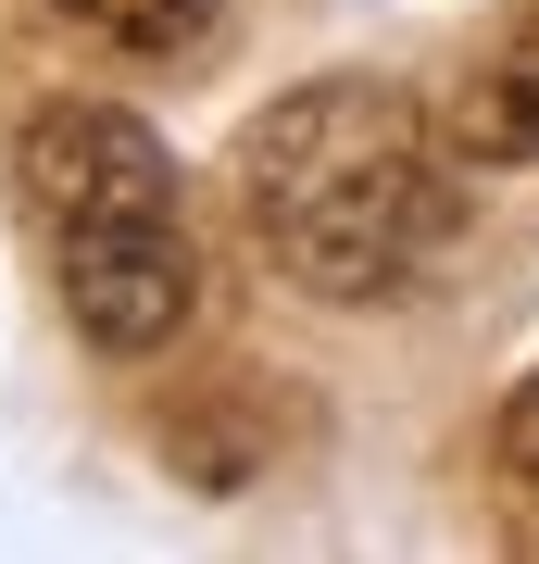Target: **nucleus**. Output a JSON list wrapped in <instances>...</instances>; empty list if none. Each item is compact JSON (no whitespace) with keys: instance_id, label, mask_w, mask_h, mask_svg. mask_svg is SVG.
Here are the masks:
<instances>
[{"instance_id":"f257e3e1","label":"nucleus","mask_w":539,"mask_h":564,"mask_svg":"<svg viewBox=\"0 0 539 564\" xmlns=\"http://www.w3.org/2000/svg\"><path fill=\"white\" fill-rule=\"evenodd\" d=\"M239 214H251V251L289 289H314V302H389V289H414L452 251L464 176H452L440 126L401 88L326 76V88L277 101L239 139Z\"/></svg>"},{"instance_id":"f03ea898","label":"nucleus","mask_w":539,"mask_h":564,"mask_svg":"<svg viewBox=\"0 0 539 564\" xmlns=\"http://www.w3.org/2000/svg\"><path fill=\"white\" fill-rule=\"evenodd\" d=\"M25 202L51 226L63 314L100 351H163L201 302V251L176 202V151L114 101H51L25 126Z\"/></svg>"},{"instance_id":"7ed1b4c3","label":"nucleus","mask_w":539,"mask_h":564,"mask_svg":"<svg viewBox=\"0 0 539 564\" xmlns=\"http://www.w3.org/2000/svg\"><path fill=\"white\" fill-rule=\"evenodd\" d=\"M452 139L477 151V163H539V13H515V25H502V51L464 76Z\"/></svg>"},{"instance_id":"20e7f679","label":"nucleus","mask_w":539,"mask_h":564,"mask_svg":"<svg viewBox=\"0 0 539 564\" xmlns=\"http://www.w3.org/2000/svg\"><path fill=\"white\" fill-rule=\"evenodd\" d=\"M63 25H88L100 51H139V63H163V51H201V25H214V0H51Z\"/></svg>"},{"instance_id":"39448f33","label":"nucleus","mask_w":539,"mask_h":564,"mask_svg":"<svg viewBox=\"0 0 539 564\" xmlns=\"http://www.w3.org/2000/svg\"><path fill=\"white\" fill-rule=\"evenodd\" d=\"M489 440H502V464H515V477H539V377L502 402V426H489Z\"/></svg>"}]
</instances>
